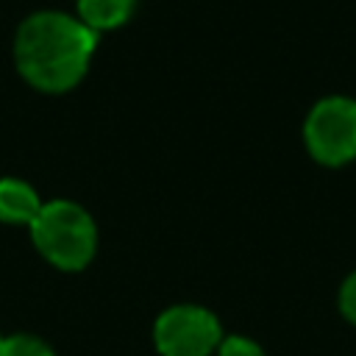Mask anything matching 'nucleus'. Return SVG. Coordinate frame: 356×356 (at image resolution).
<instances>
[{"instance_id":"6","label":"nucleus","mask_w":356,"mask_h":356,"mask_svg":"<svg viewBox=\"0 0 356 356\" xmlns=\"http://www.w3.org/2000/svg\"><path fill=\"white\" fill-rule=\"evenodd\" d=\"M75 17L100 33L128 22V17L136 8V0H75Z\"/></svg>"},{"instance_id":"9","label":"nucleus","mask_w":356,"mask_h":356,"mask_svg":"<svg viewBox=\"0 0 356 356\" xmlns=\"http://www.w3.org/2000/svg\"><path fill=\"white\" fill-rule=\"evenodd\" d=\"M337 306H339V314L356 325V270L345 275V281L339 284V292H337Z\"/></svg>"},{"instance_id":"8","label":"nucleus","mask_w":356,"mask_h":356,"mask_svg":"<svg viewBox=\"0 0 356 356\" xmlns=\"http://www.w3.org/2000/svg\"><path fill=\"white\" fill-rule=\"evenodd\" d=\"M217 356H264V350L250 337L231 334V337H222V342L217 348Z\"/></svg>"},{"instance_id":"1","label":"nucleus","mask_w":356,"mask_h":356,"mask_svg":"<svg viewBox=\"0 0 356 356\" xmlns=\"http://www.w3.org/2000/svg\"><path fill=\"white\" fill-rule=\"evenodd\" d=\"M97 50V31L67 11H33L14 36V64L39 92L58 95L81 83Z\"/></svg>"},{"instance_id":"2","label":"nucleus","mask_w":356,"mask_h":356,"mask_svg":"<svg viewBox=\"0 0 356 356\" xmlns=\"http://www.w3.org/2000/svg\"><path fill=\"white\" fill-rule=\"evenodd\" d=\"M28 228L36 250L58 270H83L97 250V225L75 200L58 197L42 203Z\"/></svg>"},{"instance_id":"5","label":"nucleus","mask_w":356,"mask_h":356,"mask_svg":"<svg viewBox=\"0 0 356 356\" xmlns=\"http://www.w3.org/2000/svg\"><path fill=\"white\" fill-rule=\"evenodd\" d=\"M42 209L36 189L22 178H0V220L8 225H31Z\"/></svg>"},{"instance_id":"3","label":"nucleus","mask_w":356,"mask_h":356,"mask_svg":"<svg viewBox=\"0 0 356 356\" xmlns=\"http://www.w3.org/2000/svg\"><path fill=\"white\" fill-rule=\"evenodd\" d=\"M303 145L323 167L356 161V100L348 95L320 97L303 120Z\"/></svg>"},{"instance_id":"7","label":"nucleus","mask_w":356,"mask_h":356,"mask_svg":"<svg viewBox=\"0 0 356 356\" xmlns=\"http://www.w3.org/2000/svg\"><path fill=\"white\" fill-rule=\"evenodd\" d=\"M0 356H56V353L44 339L33 334H11V337H3Z\"/></svg>"},{"instance_id":"10","label":"nucleus","mask_w":356,"mask_h":356,"mask_svg":"<svg viewBox=\"0 0 356 356\" xmlns=\"http://www.w3.org/2000/svg\"><path fill=\"white\" fill-rule=\"evenodd\" d=\"M0 345H3V334H0Z\"/></svg>"},{"instance_id":"4","label":"nucleus","mask_w":356,"mask_h":356,"mask_svg":"<svg viewBox=\"0 0 356 356\" xmlns=\"http://www.w3.org/2000/svg\"><path fill=\"white\" fill-rule=\"evenodd\" d=\"M153 342L161 356H211L222 342V328L206 306L178 303L156 317Z\"/></svg>"}]
</instances>
